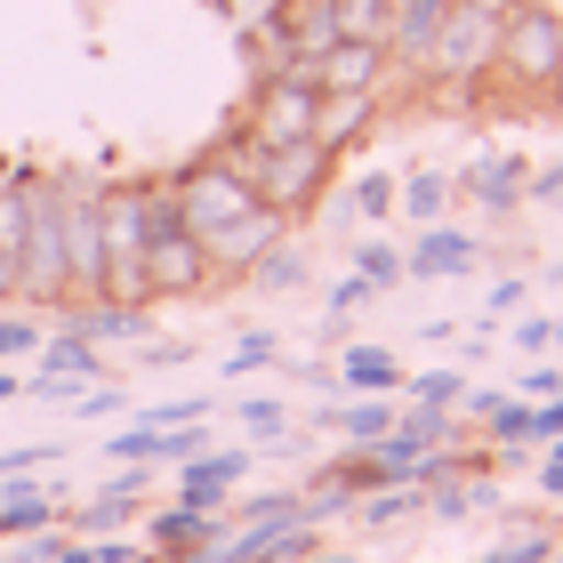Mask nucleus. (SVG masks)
Returning <instances> with one entry per match:
<instances>
[{"instance_id": "nucleus-1", "label": "nucleus", "mask_w": 563, "mask_h": 563, "mask_svg": "<svg viewBox=\"0 0 563 563\" xmlns=\"http://www.w3.org/2000/svg\"><path fill=\"white\" fill-rule=\"evenodd\" d=\"M24 186V242H16V306L24 314H65L73 274H65V186L57 177H16Z\"/></svg>"}, {"instance_id": "nucleus-2", "label": "nucleus", "mask_w": 563, "mask_h": 563, "mask_svg": "<svg viewBox=\"0 0 563 563\" xmlns=\"http://www.w3.org/2000/svg\"><path fill=\"white\" fill-rule=\"evenodd\" d=\"M492 81L523 89V97H563V16L555 9H499V41H492Z\"/></svg>"}, {"instance_id": "nucleus-3", "label": "nucleus", "mask_w": 563, "mask_h": 563, "mask_svg": "<svg viewBox=\"0 0 563 563\" xmlns=\"http://www.w3.org/2000/svg\"><path fill=\"white\" fill-rule=\"evenodd\" d=\"M499 9H507V0H451V24L434 33V57H427V81H434V89H475V81H492Z\"/></svg>"}, {"instance_id": "nucleus-4", "label": "nucleus", "mask_w": 563, "mask_h": 563, "mask_svg": "<svg viewBox=\"0 0 563 563\" xmlns=\"http://www.w3.org/2000/svg\"><path fill=\"white\" fill-rule=\"evenodd\" d=\"M314 121H322V89L306 81V73H258V89H250V113H242V137L250 145H306L314 137Z\"/></svg>"}, {"instance_id": "nucleus-5", "label": "nucleus", "mask_w": 563, "mask_h": 563, "mask_svg": "<svg viewBox=\"0 0 563 563\" xmlns=\"http://www.w3.org/2000/svg\"><path fill=\"white\" fill-rule=\"evenodd\" d=\"M330 169H339V153H322L314 137H306V145H282V153H266L250 186H258V201H266V210H274L282 225H298V218H314V210H322Z\"/></svg>"}, {"instance_id": "nucleus-6", "label": "nucleus", "mask_w": 563, "mask_h": 563, "mask_svg": "<svg viewBox=\"0 0 563 563\" xmlns=\"http://www.w3.org/2000/svg\"><path fill=\"white\" fill-rule=\"evenodd\" d=\"M177 210H186V225L210 242V234H225L234 218L258 210V186H250L242 169H225L218 153H201L194 169H177Z\"/></svg>"}, {"instance_id": "nucleus-7", "label": "nucleus", "mask_w": 563, "mask_h": 563, "mask_svg": "<svg viewBox=\"0 0 563 563\" xmlns=\"http://www.w3.org/2000/svg\"><path fill=\"white\" fill-rule=\"evenodd\" d=\"M145 290H153V306H186V298H201V290H218L210 250H201L194 225H169V234L145 242Z\"/></svg>"}, {"instance_id": "nucleus-8", "label": "nucleus", "mask_w": 563, "mask_h": 563, "mask_svg": "<svg viewBox=\"0 0 563 563\" xmlns=\"http://www.w3.org/2000/svg\"><path fill=\"white\" fill-rule=\"evenodd\" d=\"M65 186V274H73V306L106 298V242H97V186L89 177H57Z\"/></svg>"}, {"instance_id": "nucleus-9", "label": "nucleus", "mask_w": 563, "mask_h": 563, "mask_svg": "<svg viewBox=\"0 0 563 563\" xmlns=\"http://www.w3.org/2000/svg\"><path fill=\"white\" fill-rule=\"evenodd\" d=\"M106 378V354H97L81 330H48L41 339V371L24 378V395H41V402H73L81 387H97Z\"/></svg>"}, {"instance_id": "nucleus-10", "label": "nucleus", "mask_w": 563, "mask_h": 563, "mask_svg": "<svg viewBox=\"0 0 563 563\" xmlns=\"http://www.w3.org/2000/svg\"><path fill=\"white\" fill-rule=\"evenodd\" d=\"M314 81H322V97H387V81H395L387 41H354V33H339V41L314 57Z\"/></svg>"}, {"instance_id": "nucleus-11", "label": "nucleus", "mask_w": 563, "mask_h": 563, "mask_svg": "<svg viewBox=\"0 0 563 563\" xmlns=\"http://www.w3.org/2000/svg\"><path fill=\"white\" fill-rule=\"evenodd\" d=\"M451 24V0H395V24H387V65L427 81V57H434V33Z\"/></svg>"}, {"instance_id": "nucleus-12", "label": "nucleus", "mask_w": 563, "mask_h": 563, "mask_svg": "<svg viewBox=\"0 0 563 563\" xmlns=\"http://www.w3.org/2000/svg\"><path fill=\"white\" fill-rule=\"evenodd\" d=\"M475 266H483V242L467 234V225H419V250L402 258L411 282H467Z\"/></svg>"}, {"instance_id": "nucleus-13", "label": "nucleus", "mask_w": 563, "mask_h": 563, "mask_svg": "<svg viewBox=\"0 0 563 563\" xmlns=\"http://www.w3.org/2000/svg\"><path fill=\"white\" fill-rule=\"evenodd\" d=\"M274 242H282V218H274L266 201H258V210H250V218H234V225H225V234H210L201 250H210V274H218V282H242V274L258 266V258H266Z\"/></svg>"}, {"instance_id": "nucleus-14", "label": "nucleus", "mask_w": 563, "mask_h": 563, "mask_svg": "<svg viewBox=\"0 0 563 563\" xmlns=\"http://www.w3.org/2000/svg\"><path fill=\"white\" fill-rule=\"evenodd\" d=\"M523 177H531L523 153H475V162L459 169V194L483 201L492 218H516V210H523Z\"/></svg>"}, {"instance_id": "nucleus-15", "label": "nucleus", "mask_w": 563, "mask_h": 563, "mask_svg": "<svg viewBox=\"0 0 563 563\" xmlns=\"http://www.w3.org/2000/svg\"><path fill=\"white\" fill-rule=\"evenodd\" d=\"M242 475H250V451H201L177 467V499L201 507V516H225V499L242 492Z\"/></svg>"}, {"instance_id": "nucleus-16", "label": "nucleus", "mask_w": 563, "mask_h": 563, "mask_svg": "<svg viewBox=\"0 0 563 563\" xmlns=\"http://www.w3.org/2000/svg\"><path fill=\"white\" fill-rule=\"evenodd\" d=\"M314 427L339 443H378V434H395V395H339L314 411Z\"/></svg>"}, {"instance_id": "nucleus-17", "label": "nucleus", "mask_w": 563, "mask_h": 563, "mask_svg": "<svg viewBox=\"0 0 563 563\" xmlns=\"http://www.w3.org/2000/svg\"><path fill=\"white\" fill-rule=\"evenodd\" d=\"M218 540H225V516H201L186 499L145 523V555H186V548H218Z\"/></svg>"}, {"instance_id": "nucleus-18", "label": "nucleus", "mask_w": 563, "mask_h": 563, "mask_svg": "<svg viewBox=\"0 0 563 563\" xmlns=\"http://www.w3.org/2000/svg\"><path fill=\"white\" fill-rule=\"evenodd\" d=\"M330 371H339V395H402V354H395V346H378V339L346 346Z\"/></svg>"}, {"instance_id": "nucleus-19", "label": "nucleus", "mask_w": 563, "mask_h": 563, "mask_svg": "<svg viewBox=\"0 0 563 563\" xmlns=\"http://www.w3.org/2000/svg\"><path fill=\"white\" fill-rule=\"evenodd\" d=\"M57 523V492L48 483H0V540H24V531H48Z\"/></svg>"}, {"instance_id": "nucleus-20", "label": "nucleus", "mask_w": 563, "mask_h": 563, "mask_svg": "<svg viewBox=\"0 0 563 563\" xmlns=\"http://www.w3.org/2000/svg\"><path fill=\"white\" fill-rule=\"evenodd\" d=\"M451 201H459V177H443V169H419V177H402V186H395V210L411 225H443Z\"/></svg>"}, {"instance_id": "nucleus-21", "label": "nucleus", "mask_w": 563, "mask_h": 563, "mask_svg": "<svg viewBox=\"0 0 563 563\" xmlns=\"http://www.w3.org/2000/svg\"><path fill=\"white\" fill-rule=\"evenodd\" d=\"M306 274H314V266H306V250H298V242H274L242 282H250L258 298H290V290H306Z\"/></svg>"}, {"instance_id": "nucleus-22", "label": "nucleus", "mask_w": 563, "mask_h": 563, "mask_svg": "<svg viewBox=\"0 0 563 563\" xmlns=\"http://www.w3.org/2000/svg\"><path fill=\"white\" fill-rule=\"evenodd\" d=\"M354 516H363L371 531H395V523L427 516V499H419V483H387V492H363V499H354Z\"/></svg>"}, {"instance_id": "nucleus-23", "label": "nucleus", "mask_w": 563, "mask_h": 563, "mask_svg": "<svg viewBox=\"0 0 563 563\" xmlns=\"http://www.w3.org/2000/svg\"><path fill=\"white\" fill-rule=\"evenodd\" d=\"M395 434H402V443H419V451H443V443H459V411L402 402V411H395Z\"/></svg>"}, {"instance_id": "nucleus-24", "label": "nucleus", "mask_w": 563, "mask_h": 563, "mask_svg": "<svg viewBox=\"0 0 563 563\" xmlns=\"http://www.w3.org/2000/svg\"><path fill=\"white\" fill-rule=\"evenodd\" d=\"M555 548H563V540H555L540 516H531L523 531H507V540H499L492 555H475V563H555Z\"/></svg>"}, {"instance_id": "nucleus-25", "label": "nucleus", "mask_w": 563, "mask_h": 563, "mask_svg": "<svg viewBox=\"0 0 563 563\" xmlns=\"http://www.w3.org/2000/svg\"><path fill=\"white\" fill-rule=\"evenodd\" d=\"M330 210H346V218H395V177L387 169H363L346 186V201H330Z\"/></svg>"}, {"instance_id": "nucleus-26", "label": "nucleus", "mask_w": 563, "mask_h": 563, "mask_svg": "<svg viewBox=\"0 0 563 563\" xmlns=\"http://www.w3.org/2000/svg\"><path fill=\"white\" fill-rule=\"evenodd\" d=\"M234 516H242V531H282V523L306 516V499L298 492H258V499H242Z\"/></svg>"}, {"instance_id": "nucleus-27", "label": "nucleus", "mask_w": 563, "mask_h": 563, "mask_svg": "<svg viewBox=\"0 0 563 563\" xmlns=\"http://www.w3.org/2000/svg\"><path fill=\"white\" fill-rule=\"evenodd\" d=\"M16 242H24V186H0V274H9V306H16Z\"/></svg>"}, {"instance_id": "nucleus-28", "label": "nucleus", "mask_w": 563, "mask_h": 563, "mask_svg": "<svg viewBox=\"0 0 563 563\" xmlns=\"http://www.w3.org/2000/svg\"><path fill=\"white\" fill-rule=\"evenodd\" d=\"M411 387V402H434V411H459V395H467V371L443 363V371H419V378H402Z\"/></svg>"}, {"instance_id": "nucleus-29", "label": "nucleus", "mask_w": 563, "mask_h": 563, "mask_svg": "<svg viewBox=\"0 0 563 563\" xmlns=\"http://www.w3.org/2000/svg\"><path fill=\"white\" fill-rule=\"evenodd\" d=\"M354 274H363L371 290H402V282H411V274H402V250H395V242H363V250H354Z\"/></svg>"}, {"instance_id": "nucleus-30", "label": "nucleus", "mask_w": 563, "mask_h": 563, "mask_svg": "<svg viewBox=\"0 0 563 563\" xmlns=\"http://www.w3.org/2000/svg\"><path fill=\"white\" fill-rule=\"evenodd\" d=\"M387 24H395V0H339V33H354V41H387Z\"/></svg>"}, {"instance_id": "nucleus-31", "label": "nucleus", "mask_w": 563, "mask_h": 563, "mask_svg": "<svg viewBox=\"0 0 563 563\" xmlns=\"http://www.w3.org/2000/svg\"><path fill=\"white\" fill-rule=\"evenodd\" d=\"M266 363H282V339H274V330H242L234 354H225V378H250V371H266Z\"/></svg>"}, {"instance_id": "nucleus-32", "label": "nucleus", "mask_w": 563, "mask_h": 563, "mask_svg": "<svg viewBox=\"0 0 563 563\" xmlns=\"http://www.w3.org/2000/svg\"><path fill=\"white\" fill-rule=\"evenodd\" d=\"M234 411H242V427H250V434H258V443H282V427H290V411H282V402H274V395H242V402H234Z\"/></svg>"}, {"instance_id": "nucleus-33", "label": "nucleus", "mask_w": 563, "mask_h": 563, "mask_svg": "<svg viewBox=\"0 0 563 563\" xmlns=\"http://www.w3.org/2000/svg\"><path fill=\"white\" fill-rule=\"evenodd\" d=\"M41 339H48V330H41L33 314H9V322H0V363H24V354H41Z\"/></svg>"}, {"instance_id": "nucleus-34", "label": "nucleus", "mask_w": 563, "mask_h": 563, "mask_svg": "<svg viewBox=\"0 0 563 563\" xmlns=\"http://www.w3.org/2000/svg\"><path fill=\"white\" fill-rule=\"evenodd\" d=\"M555 395H563V371H555V363L516 371V402H555Z\"/></svg>"}, {"instance_id": "nucleus-35", "label": "nucleus", "mask_w": 563, "mask_h": 563, "mask_svg": "<svg viewBox=\"0 0 563 563\" xmlns=\"http://www.w3.org/2000/svg\"><path fill=\"white\" fill-rule=\"evenodd\" d=\"M57 459V443H16V451H0V483H16V475H33Z\"/></svg>"}, {"instance_id": "nucleus-36", "label": "nucleus", "mask_w": 563, "mask_h": 563, "mask_svg": "<svg viewBox=\"0 0 563 563\" xmlns=\"http://www.w3.org/2000/svg\"><path fill=\"white\" fill-rule=\"evenodd\" d=\"M73 419H121V387H81L73 395Z\"/></svg>"}, {"instance_id": "nucleus-37", "label": "nucleus", "mask_w": 563, "mask_h": 563, "mask_svg": "<svg viewBox=\"0 0 563 563\" xmlns=\"http://www.w3.org/2000/svg\"><path fill=\"white\" fill-rule=\"evenodd\" d=\"M523 201H548V210L563 201V153H555L548 169H531V177H523Z\"/></svg>"}, {"instance_id": "nucleus-38", "label": "nucleus", "mask_w": 563, "mask_h": 563, "mask_svg": "<svg viewBox=\"0 0 563 563\" xmlns=\"http://www.w3.org/2000/svg\"><path fill=\"white\" fill-rule=\"evenodd\" d=\"M531 475H540V492H548V499L563 507V434H555V443H548L540 459H531Z\"/></svg>"}, {"instance_id": "nucleus-39", "label": "nucleus", "mask_w": 563, "mask_h": 563, "mask_svg": "<svg viewBox=\"0 0 563 563\" xmlns=\"http://www.w3.org/2000/svg\"><path fill=\"white\" fill-rule=\"evenodd\" d=\"M371 298H378V290H371V282H363V274H346V282H330V314H339V322L354 314V306H371Z\"/></svg>"}, {"instance_id": "nucleus-40", "label": "nucleus", "mask_w": 563, "mask_h": 563, "mask_svg": "<svg viewBox=\"0 0 563 563\" xmlns=\"http://www.w3.org/2000/svg\"><path fill=\"white\" fill-rule=\"evenodd\" d=\"M555 346V322H516V354H548Z\"/></svg>"}, {"instance_id": "nucleus-41", "label": "nucleus", "mask_w": 563, "mask_h": 563, "mask_svg": "<svg viewBox=\"0 0 563 563\" xmlns=\"http://www.w3.org/2000/svg\"><path fill=\"white\" fill-rule=\"evenodd\" d=\"M507 306H523V274H507V282H492V314H507Z\"/></svg>"}, {"instance_id": "nucleus-42", "label": "nucleus", "mask_w": 563, "mask_h": 563, "mask_svg": "<svg viewBox=\"0 0 563 563\" xmlns=\"http://www.w3.org/2000/svg\"><path fill=\"white\" fill-rule=\"evenodd\" d=\"M48 563H97V555H89V540H65V548L48 555Z\"/></svg>"}, {"instance_id": "nucleus-43", "label": "nucleus", "mask_w": 563, "mask_h": 563, "mask_svg": "<svg viewBox=\"0 0 563 563\" xmlns=\"http://www.w3.org/2000/svg\"><path fill=\"white\" fill-rule=\"evenodd\" d=\"M16 395H24V378H16L9 363H0V402H16Z\"/></svg>"}, {"instance_id": "nucleus-44", "label": "nucleus", "mask_w": 563, "mask_h": 563, "mask_svg": "<svg viewBox=\"0 0 563 563\" xmlns=\"http://www.w3.org/2000/svg\"><path fill=\"white\" fill-rule=\"evenodd\" d=\"M523 9H555V16H563V0H523Z\"/></svg>"}, {"instance_id": "nucleus-45", "label": "nucleus", "mask_w": 563, "mask_h": 563, "mask_svg": "<svg viewBox=\"0 0 563 563\" xmlns=\"http://www.w3.org/2000/svg\"><path fill=\"white\" fill-rule=\"evenodd\" d=\"M306 563H354V555H306Z\"/></svg>"}, {"instance_id": "nucleus-46", "label": "nucleus", "mask_w": 563, "mask_h": 563, "mask_svg": "<svg viewBox=\"0 0 563 563\" xmlns=\"http://www.w3.org/2000/svg\"><path fill=\"white\" fill-rule=\"evenodd\" d=\"M548 282H555V290H563V266H548Z\"/></svg>"}, {"instance_id": "nucleus-47", "label": "nucleus", "mask_w": 563, "mask_h": 563, "mask_svg": "<svg viewBox=\"0 0 563 563\" xmlns=\"http://www.w3.org/2000/svg\"><path fill=\"white\" fill-rule=\"evenodd\" d=\"M0 306H9V274H0Z\"/></svg>"}, {"instance_id": "nucleus-48", "label": "nucleus", "mask_w": 563, "mask_h": 563, "mask_svg": "<svg viewBox=\"0 0 563 563\" xmlns=\"http://www.w3.org/2000/svg\"><path fill=\"white\" fill-rule=\"evenodd\" d=\"M555 346H563V314H555Z\"/></svg>"}, {"instance_id": "nucleus-49", "label": "nucleus", "mask_w": 563, "mask_h": 563, "mask_svg": "<svg viewBox=\"0 0 563 563\" xmlns=\"http://www.w3.org/2000/svg\"><path fill=\"white\" fill-rule=\"evenodd\" d=\"M0 563H9V555H0Z\"/></svg>"}, {"instance_id": "nucleus-50", "label": "nucleus", "mask_w": 563, "mask_h": 563, "mask_svg": "<svg viewBox=\"0 0 563 563\" xmlns=\"http://www.w3.org/2000/svg\"><path fill=\"white\" fill-rule=\"evenodd\" d=\"M555 555H563V548H555Z\"/></svg>"}]
</instances>
